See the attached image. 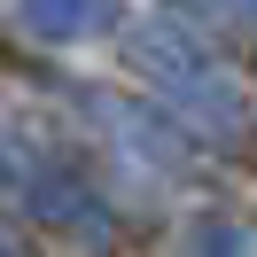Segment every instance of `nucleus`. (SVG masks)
<instances>
[{
	"mask_svg": "<svg viewBox=\"0 0 257 257\" xmlns=\"http://www.w3.org/2000/svg\"><path fill=\"white\" fill-rule=\"evenodd\" d=\"M0 179H8V164H0Z\"/></svg>",
	"mask_w": 257,
	"mask_h": 257,
	"instance_id": "nucleus-3",
	"label": "nucleus"
},
{
	"mask_svg": "<svg viewBox=\"0 0 257 257\" xmlns=\"http://www.w3.org/2000/svg\"><path fill=\"white\" fill-rule=\"evenodd\" d=\"M0 257H8V234H0Z\"/></svg>",
	"mask_w": 257,
	"mask_h": 257,
	"instance_id": "nucleus-2",
	"label": "nucleus"
},
{
	"mask_svg": "<svg viewBox=\"0 0 257 257\" xmlns=\"http://www.w3.org/2000/svg\"><path fill=\"white\" fill-rule=\"evenodd\" d=\"M179 257H249V234L226 226V218H210V226H195V234H187V249H179Z\"/></svg>",
	"mask_w": 257,
	"mask_h": 257,
	"instance_id": "nucleus-1",
	"label": "nucleus"
}]
</instances>
